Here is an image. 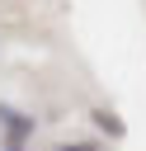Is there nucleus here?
<instances>
[{
    "label": "nucleus",
    "instance_id": "3",
    "mask_svg": "<svg viewBox=\"0 0 146 151\" xmlns=\"http://www.w3.org/2000/svg\"><path fill=\"white\" fill-rule=\"evenodd\" d=\"M57 151H99V146H94V142H61Z\"/></svg>",
    "mask_w": 146,
    "mask_h": 151
},
{
    "label": "nucleus",
    "instance_id": "2",
    "mask_svg": "<svg viewBox=\"0 0 146 151\" xmlns=\"http://www.w3.org/2000/svg\"><path fill=\"white\" fill-rule=\"evenodd\" d=\"M94 123H99L108 137H122V132H127V127L118 123V113H108V109H94Z\"/></svg>",
    "mask_w": 146,
    "mask_h": 151
},
{
    "label": "nucleus",
    "instance_id": "1",
    "mask_svg": "<svg viewBox=\"0 0 146 151\" xmlns=\"http://www.w3.org/2000/svg\"><path fill=\"white\" fill-rule=\"evenodd\" d=\"M0 123L9 127V142H24V137H33V118H24V113H14V109H5V104H0Z\"/></svg>",
    "mask_w": 146,
    "mask_h": 151
}]
</instances>
